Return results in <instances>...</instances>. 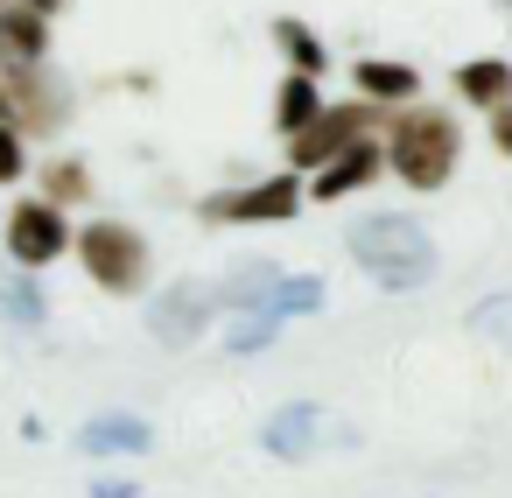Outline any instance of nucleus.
Here are the masks:
<instances>
[{"label": "nucleus", "mask_w": 512, "mask_h": 498, "mask_svg": "<svg viewBox=\"0 0 512 498\" xmlns=\"http://www.w3.org/2000/svg\"><path fill=\"white\" fill-rule=\"evenodd\" d=\"M351 260H358L379 288H393V295H407V288H421V281L435 274V246H428V232H421L407 211L358 218V225H351Z\"/></svg>", "instance_id": "1"}, {"label": "nucleus", "mask_w": 512, "mask_h": 498, "mask_svg": "<svg viewBox=\"0 0 512 498\" xmlns=\"http://www.w3.org/2000/svg\"><path fill=\"white\" fill-rule=\"evenodd\" d=\"M386 155H393V176L407 190H442L449 169H456V155H463V134H456L449 113H400Z\"/></svg>", "instance_id": "2"}, {"label": "nucleus", "mask_w": 512, "mask_h": 498, "mask_svg": "<svg viewBox=\"0 0 512 498\" xmlns=\"http://www.w3.org/2000/svg\"><path fill=\"white\" fill-rule=\"evenodd\" d=\"M78 260H85V274L99 281V288H113V295H134L141 281H148V239L134 232V225H85L78 232Z\"/></svg>", "instance_id": "3"}, {"label": "nucleus", "mask_w": 512, "mask_h": 498, "mask_svg": "<svg viewBox=\"0 0 512 498\" xmlns=\"http://www.w3.org/2000/svg\"><path fill=\"white\" fill-rule=\"evenodd\" d=\"M295 204H302V183L295 176H267V183L232 190V197H204L197 218L204 225H281V218H295Z\"/></svg>", "instance_id": "4"}, {"label": "nucleus", "mask_w": 512, "mask_h": 498, "mask_svg": "<svg viewBox=\"0 0 512 498\" xmlns=\"http://www.w3.org/2000/svg\"><path fill=\"white\" fill-rule=\"evenodd\" d=\"M0 120H22V127H64L71 120V92L57 85V78H43V64L36 71H8V78H0Z\"/></svg>", "instance_id": "5"}, {"label": "nucleus", "mask_w": 512, "mask_h": 498, "mask_svg": "<svg viewBox=\"0 0 512 498\" xmlns=\"http://www.w3.org/2000/svg\"><path fill=\"white\" fill-rule=\"evenodd\" d=\"M211 309H218V288H211V281H169L162 302L148 309V330H155L162 344H190V337H204Z\"/></svg>", "instance_id": "6"}, {"label": "nucleus", "mask_w": 512, "mask_h": 498, "mask_svg": "<svg viewBox=\"0 0 512 498\" xmlns=\"http://www.w3.org/2000/svg\"><path fill=\"white\" fill-rule=\"evenodd\" d=\"M365 120H372L365 106H330L316 127H302V134L288 141V169H330V162L365 134Z\"/></svg>", "instance_id": "7"}, {"label": "nucleus", "mask_w": 512, "mask_h": 498, "mask_svg": "<svg viewBox=\"0 0 512 498\" xmlns=\"http://www.w3.org/2000/svg\"><path fill=\"white\" fill-rule=\"evenodd\" d=\"M64 246H71V232H64V211H57L50 197H36V204H22V211H8V253H15L22 267H50Z\"/></svg>", "instance_id": "8"}, {"label": "nucleus", "mask_w": 512, "mask_h": 498, "mask_svg": "<svg viewBox=\"0 0 512 498\" xmlns=\"http://www.w3.org/2000/svg\"><path fill=\"white\" fill-rule=\"evenodd\" d=\"M260 442H267L281 463H302V456L323 442V407H316V400H288V407H274L267 428H260Z\"/></svg>", "instance_id": "9"}, {"label": "nucleus", "mask_w": 512, "mask_h": 498, "mask_svg": "<svg viewBox=\"0 0 512 498\" xmlns=\"http://www.w3.org/2000/svg\"><path fill=\"white\" fill-rule=\"evenodd\" d=\"M78 449H92V456H141V449H155V428L141 414H99V421L78 428Z\"/></svg>", "instance_id": "10"}, {"label": "nucleus", "mask_w": 512, "mask_h": 498, "mask_svg": "<svg viewBox=\"0 0 512 498\" xmlns=\"http://www.w3.org/2000/svg\"><path fill=\"white\" fill-rule=\"evenodd\" d=\"M36 64H43V15L0 8V71H36Z\"/></svg>", "instance_id": "11"}, {"label": "nucleus", "mask_w": 512, "mask_h": 498, "mask_svg": "<svg viewBox=\"0 0 512 498\" xmlns=\"http://www.w3.org/2000/svg\"><path fill=\"white\" fill-rule=\"evenodd\" d=\"M372 176H379V148H372V141H351V148H344V155H337L330 169H316V183H309V190H316L323 204H337V197L365 190Z\"/></svg>", "instance_id": "12"}, {"label": "nucleus", "mask_w": 512, "mask_h": 498, "mask_svg": "<svg viewBox=\"0 0 512 498\" xmlns=\"http://www.w3.org/2000/svg\"><path fill=\"white\" fill-rule=\"evenodd\" d=\"M323 113H330V106L316 99V78H302V71H295V78L274 92V127H288V141H295L302 127H316Z\"/></svg>", "instance_id": "13"}, {"label": "nucleus", "mask_w": 512, "mask_h": 498, "mask_svg": "<svg viewBox=\"0 0 512 498\" xmlns=\"http://www.w3.org/2000/svg\"><path fill=\"white\" fill-rule=\"evenodd\" d=\"M456 92H463L470 106H491V113H498V106L512 99V71H505L498 57H477V64L456 71Z\"/></svg>", "instance_id": "14"}, {"label": "nucleus", "mask_w": 512, "mask_h": 498, "mask_svg": "<svg viewBox=\"0 0 512 498\" xmlns=\"http://www.w3.org/2000/svg\"><path fill=\"white\" fill-rule=\"evenodd\" d=\"M274 43L295 57V71H302V78H316V71L330 64V50H323V43L309 36V22H295V15H281V22H274Z\"/></svg>", "instance_id": "15"}, {"label": "nucleus", "mask_w": 512, "mask_h": 498, "mask_svg": "<svg viewBox=\"0 0 512 498\" xmlns=\"http://www.w3.org/2000/svg\"><path fill=\"white\" fill-rule=\"evenodd\" d=\"M414 85H421V78H414L407 64H379V57L358 64V92H365V99H414Z\"/></svg>", "instance_id": "16"}, {"label": "nucleus", "mask_w": 512, "mask_h": 498, "mask_svg": "<svg viewBox=\"0 0 512 498\" xmlns=\"http://www.w3.org/2000/svg\"><path fill=\"white\" fill-rule=\"evenodd\" d=\"M274 337H281V316H267V309H246V316L232 323V337H225V344H232L239 358H253V351H267Z\"/></svg>", "instance_id": "17"}, {"label": "nucleus", "mask_w": 512, "mask_h": 498, "mask_svg": "<svg viewBox=\"0 0 512 498\" xmlns=\"http://www.w3.org/2000/svg\"><path fill=\"white\" fill-rule=\"evenodd\" d=\"M470 337H484V344H505V351H512V295L477 302V309H470Z\"/></svg>", "instance_id": "18"}, {"label": "nucleus", "mask_w": 512, "mask_h": 498, "mask_svg": "<svg viewBox=\"0 0 512 498\" xmlns=\"http://www.w3.org/2000/svg\"><path fill=\"white\" fill-rule=\"evenodd\" d=\"M281 281H288V274H274V267H246V274L225 288V302H239V309H267Z\"/></svg>", "instance_id": "19"}, {"label": "nucleus", "mask_w": 512, "mask_h": 498, "mask_svg": "<svg viewBox=\"0 0 512 498\" xmlns=\"http://www.w3.org/2000/svg\"><path fill=\"white\" fill-rule=\"evenodd\" d=\"M0 309H8L15 323H43V295H36V281H8V295H0Z\"/></svg>", "instance_id": "20"}, {"label": "nucleus", "mask_w": 512, "mask_h": 498, "mask_svg": "<svg viewBox=\"0 0 512 498\" xmlns=\"http://www.w3.org/2000/svg\"><path fill=\"white\" fill-rule=\"evenodd\" d=\"M15 176H22V134L0 120V183H15Z\"/></svg>", "instance_id": "21"}, {"label": "nucleus", "mask_w": 512, "mask_h": 498, "mask_svg": "<svg viewBox=\"0 0 512 498\" xmlns=\"http://www.w3.org/2000/svg\"><path fill=\"white\" fill-rule=\"evenodd\" d=\"M64 197H85V169H78V162H57V183H50V204H64Z\"/></svg>", "instance_id": "22"}, {"label": "nucleus", "mask_w": 512, "mask_h": 498, "mask_svg": "<svg viewBox=\"0 0 512 498\" xmlns=\"http://www.w3.org/2000/svg\"><path fill=\"white\" fill-rule=\"evenodd\" d=\"M491 141L512 155V106H498V113H491Z\"/></svg>", "instance_id": "23"}, {"label": "nucleus", "mask_w": 512, "mask_h": 498, "mask_svg": "<svg viewBox=\"0 0 512 498\" xmlns=\"http://www.w3.org/2000/svg\"><path fill=\"white\" fill-rule=\"evenodd\" d=\"M92 498H134V484H127V477H99Z\"/></svg>", "instance_id": "24"}, {"label": "nucleus", "mask_w": 512, "mask_h": 498, "mask_svg": "<svg viewBox=\"0 0 512 498\" xmlns=\"http://www.w3.org/2000/svg\"><path fill=\"white\" fill-rule=\"evenodd\" d=\"M22 8H36V15H57V8H64V0H22Z\"/></svg>", "instance_id": "25"}, {"label": "nucleus", "mask_w": 512, "mask_h": 498, "mask_svg": "<svg viewBox=\"0 0 512 498\" xmlns=\"http://www.w3.org/2000/svg\"><path fill=\"white\" fill-rule=\"evenodd\" d=\"M0 8H8V0H0Z\"/></svg>", "instance_id": "26"}]
</instances>
